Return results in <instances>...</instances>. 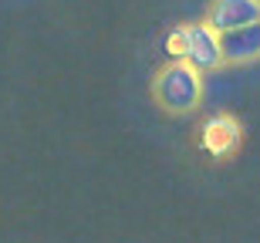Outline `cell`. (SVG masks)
Wrapping results in <instances>:
<instances>
[{"label":"cell","instance_id":"2","mask_svg":"<svg viewBox=\"0 0 260 243\" xmlns=\"http://www.w3.org/2000/svg\"><path fill=\"white\" fill-rule=\"evenodd\" d=\"M186 61L200 68L203 75L206 71H216L220 64H226L223 58V34L213 27L210 20H203V24H186Z\"/></svg>","mask_w":260,"mask_h":243},{"label":"cell","instance_id":"6","mask_svg":"<svg viewBox=\"0 0 260 243\" xmlns=\"http://www.w3.org/2000/svg\"><path fill=\"white\" fill-rule=\"evenodd\" d=\"M186 27H173V30H166V41H162V48L166 54H169V61H186Z\"/></svg>","mask_w":260,"mask_h":243},{"label":"cell","instance_id":"4","mask_svg":"<svg viewBox=\"0 0 260 243\" xmlns=\"http://www.w3.org/2000/svg\"><path fill=\"white\" fill-rule=\"evenodd\" d=\"M206 20L220 34L243 27V24H253V20H260V0H213L210 10H206Z\"/></svg>","mask_w":260,"mask_h":243},{"label":"cell","instance_id":"5","mask_svg":"<svg viewBox=\"0 0 260 243\" xmlns=\"http://www.w3.org/2000/svg\"><path fill=\"white\" fill-rule=\"evenodd\" d=\"M223 58L226 64H247L260 58V20L223 30Z\"/></svg>","mask_w":260,"mask_h":243},{"label":"cell","instance_id":"3","mask_svg":"<svg viewBox=\"0 0 260 243\" xmlns=\"http://www.w3.org/2000/svg\"><path fill=\"white\" fill-rule=\"evenodd\" d=\"M240 142H243V128L233 115H210L203 122L200 146L206 149L213 159H223V156H230V152H237Z\"/></svg>","mask_w":260,"mask_h":243},{"label":"cell","instance_id":"1","mask_svg":"<svg viewBox=\"0 0 260 243\" xmlns=\"http://www.w3.org/2000/svg\"><path fill=\"white\" fill-rule=\"evenodd\" d=\"M155 101L166 112L186 115L200 105L203 98V71L193 68L189 61H169L159 75H155Z\"/></svg>","mask_w":260,"mask_h":243}]
</instances>
